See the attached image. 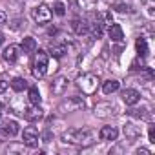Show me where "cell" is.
Returning a JSON list of instances; mask_svg holds the SVG:
<instances>
[{
	"mask_svg": "<svg viewBox=\"0 0 155 155\" xmlns=\"http://www.w3.org/2000/svg\"><path fill=\"white\" fill-rule=\"evenodd\" d=\"M20 57V48L15 46V44H9L6 49H4V60L9 62V64H15Z\"/></svg>",
	"mask_w": 155,
	"mask_h": 155,
	"instance_id": "10",
	"label": "cell"
},
{
	"mask_svg": "<svg viewBox=\"0 0 155 155\" xmlns=\"http://www.w3.org/2000/svg\"><path fill=\"white\" fill-rule=\"evenodd\" d=\"M2 128H4V131L8 133V137H15V135L18 133V130H20L17 120H8V122L2 126Z\"/></svg>",
	"mask_w": 155,
	"mask_h": 155,
	"instance_id": "17",
	"label": "cell"
},
{
	"mask_svg": "<svg viewBox=\"0 0 155 155\" xmlns=\"http://www.w3.org/2000/svg\"><path fill=\"white\" fill-rule=\"evenodd\" d=\"M38 139H40V135H38V130H37L35 126L24 128V131H22V140H24V144H26L28 148H37V146H38Z\"/></svg>",
	"mask_w": 155,
	"mask_h": 155,
	"instance_id": "6",
	"label": "cell"
},
{
	"mask_svg": "<svg viewBox=\"0 0 155 155\" xmlns=\"http://www.w3.org/2000/svg\"><path fill=\"white\" fill-rule=\"evenodd\" d=\"M31 17H33V20L37 24H48L51 20L53 13H51V9L46 4H40V6H37V8L31 9Z\"/></svg>",
	"mask_w": 155,
	"mask_h": 155,
	"instance_id": "5",
	"label": "cell"
},
{
	"mask_svg": "<svg viewBox=\"0 0 155 155\" xmlns=\"http://www.w3.org/2000/svg\"><path fill=\"white\" fill-rule=\"evenodd\" d=\"M48 68H49V57L44 49H38L35 51V57H33V66H31V73L35 79H44L46 73H48Z\"/></svg>",
	"mask_w": 155,
	"mask_h": 155,
	"instance_id": "2",
	"label": "cell"
},
{
	"mask_svg": "<svg viewBox=\"0 0 155 155\" xmlns=\"http://www.w3.org/2000/svg\"><path fill=\"white\" fill-rule=\"evenodd\" d=\"M146 111H148V110H146V108H140V110H139V108H135V110H130V111H128V113H130V115H131V117H139V119H144V117H146V115H148V113H146Z\"/></svg>",
	"mask_w": 155,
	"mask_h": 155,
	"instance_id": "24",
	"label": "cell"
},
{
	"mask_svg": "<svg viewBox=\"0 0 155 155\" xmlns=\"http://www.w3.org/2000/svg\"><path fill=\"white\" fill-rule=\"evenodd\" d=\"M122 131H124V137H126V139H130V140H137V139L142 135V130H140L139 126H135L133 122H128V124H124Z\"/></svg>",
	"mask_w": 155,
	"mask_h": 155,
	"instance_id": "11",
	"label": "cell"
},
{
	"mask_svg": "<svg viewBox=\"0 0 155 155\" xmlns=\"http://www.w3.org/2000/svg\"><path fill=\"white\" fill-rule=\"evenodd\" d=\"M42 117H44V110H42L38 104H33V106H29V108L24 111V119L29 120V122H35V120H38V119H42Z\"/></svg>",
	"mask_w": 155,
	"mask_h": 155,
	"instance_id": "9",
	"label": "cell"
},
{
	"mask_svg": "<svg viewBox=\"0 0 155 155\" xmlns=\"http://www.w3.org/2000/svg\"><path fill=\"white\" fill-rule=\"evenodd\" d=\"M53 9H55V15H58V17H64L66 15V6L62 2H55Z\"/></svg>",
	"mask_w": 155,
	"mask_h": 155,
	"instance_id": "26",
	"label": "cell"
},
{
	"mask_svg": "<svg viewBox=\"0 0 155 155\" xmlns=\"http://www.w3.org/2000/svg\"><path fill=\"white\" fill-rule=\"evenodd\" d=\"M11 88H13L15 91H24V90L28 88V82H26V79H20V77H17V79L11 81Z\"/></svg>",
	"mask_w": 155,
	"mask_h": 155,
	"instance_id": "20",
	"label": "cell"
},
{
	"mask_svg": "<svg viewBox=\"0 0 155 155\" xmlns=\"http://www.w3.org/2000/svg\"><path fill=\"white\" fill-rule=\"evenodd\" d=\"M122 101L128 104V106H135L139 101H140V93L137 91V90H124L122 91Z\"/></svg>",
	"mask_w": 155,
	"mask_h": 155,
	"instance_id": "13",
	"label": "cell"
},
{
	"mask_svg": "<svg viewBox=\"0 0 155 155\" xmlns=\"http://www.w3.org/2000/svg\"><path fill=\"white\" fill-rule=\"evenodd\" d=\"M26 55H29V53H35L37 51V40L33 38V37H26L24 40H22V48H20Z\"/></svg>",
	"mask_w": 155,
	"mask_h": 155,
	"instance_id": "15",
	"label": "cell"
},
{
	"mask_svg": "<svg viewBox=\"0 0 155 155\" xmlns=\"http://www.w3.org/2000/svg\"><path fill=\"white\" fill-rule=\"evenodd\" d=\"M99 84H101V79L93 73H86V75L79 77V81H77V88H79L84 95H93L97 91Z\"/></svg>",
	"mask_w": 155,
	"mask_h": 155,
	"instance_id": "3",
	"label": "cell"
},
{
	"mask_svg": "<svg viewBox=\"0 0 155 155\" xmlns=\"http://www.w3.org/2000/svg\"><path fill=\"white\" fill-rule=\"evenodd\" d=\"M8 86H9V84H8L6 81H0V95H2V93L8 90Z\"/></svg>",
	"mask_w": 155,
	"mask_h": 155,
	"instance_id": "29",
	"label": "cell"
},
{
	"mask_svg": "<svg viewBox=\"0 0 155 155\" xmlns=\"http://www.w3.org/2000/svg\"><path fill=\"white\" fill-rule=\"evenodd\" d=\"M71 29H73L77 35H84V33H88V24H86L84 20L75 18V20L71 22Z\"/></svg>",
	"mask_w": 155,
	"mask_h": 155,
	"instance_id": "16",
	"label": "cell"
},
{
	"mask_svg": "<svg viewBox=\"0 0 155 155\" xmlns=\"http://www.w3.org/2000/svg\"><path fill=\"white\" fill-rule=\"evenodd\" d=\"M26 151V144H11L9 148H6V153H24Z\"/></svg>",
	"mask_w": 155,
	"mask_h": 155,
	"instance_id": "23",
	"label": "cell"
},
{
	"mask_svg": "<svg viewBox=\"0 0 155 155\" xmlns=\"http://www.w3.org/2000/svg\"><path fill=\"white\" fill-rule=\"evenodd\" d=\"M91 35L97 37V38L102 35V24H101V22H95V24L91 26Z\"/></svg>",
	"mask_w": 155,
	"mask_h": 155,
	"instance_id": "27",
	"label": "cell"
},
{
	"mask_svg": "<svg viewBox=\"0 0 155 155\" xmlns=\"http://www.w3.org/2000/svg\"><path fill=\"white\" fill-rule=\"evenodd\" d=\"M148 133H150V142L155 144V126H150V131Z\"/></svg>",
	"mask_w": 155,
	"mask_h": 155,
	"instance_id": "28",
	"label": "cell"
},
{
	"mask_svg": "<svg viewBox=\"0 0 155 155\" xmlns=\"http://www.w3.org/2000/svg\"><path fill=\"white\" fill-rule=\"evenodd\" d=\"M86 108V102L81 99V97H68L64 99L58 106H57V111L66 115V113H73V111H81Z\"/></svg>",
	"mask_w": 155,
	"mask_h": 155,
	"instance_id": "4",
	"label": "cell"
},
{
	"mask_svg": "<svg viewBox=\"0 0 155 155\" xmlns=\"http://www.w3.org/2000/svg\"><path fill=\"white\" fill-rule=\"evenodd\" d=\"M140 153H142V155H151V151L146 150V148H139V150H137V155H140Z\"/></svg>",
	"mask_w": 155,
	"mask_h": 155,
	"instance_id": "31",
	"label": "cell"
},
{
	"mask_svg": "<svg viewBox=\"0 0 155 155\" xmlns=\"http://www.w3.org/2000/svg\"><path fill=\"white\" fill-rule=\"evenodd\" d=\"M6 20H8L6 11H0V26H4V24H6Z\"/></svg>",
	"mask_w": 155,
	"mask_h": 155,
	"instance_id": "30",
	"label": "cell"
},
{
	"mask_svg": "<svg viewBox=\"0 0 155 155\" xmlns=\"http://www.w3.org/2000/svg\"><path fill=\"white\" fill-rule=\"evenodd\" d=\"M119 86H120L119 81H113V79H111V81H106V82L102 84V91H104L106 95H111V93H115V91L119 90Z\"/></svg>",
	"mask_w": 155,
	"mask_h": 155,
	"instance_id": "18",
	"label": "cell"
},
{
	"mask_svg": "<svg viewBox=\"0 0 155 155\" xmlns=\"http://www.w3.org/2000/svg\"><path fill=\"white\" fill-rule=\"evenodd\" d=\"M93 113H95V117H99V119H108V117H111V115L115 113V106H113L111 102H97Z\"/></svg>",
	"mask_w": 155,
	"mask_h": 155,
	"instance_id": "7",
	"label": "cell"
},
{
	"mask_svg": "<svg viewBox=\"0 0 155 155\" xmlns=\"http://www.w3.org/2000/svg\"><path fill=\"white\" fill-rule=\"evenodd\" d=\"M51 55L55 57V58H60V57H64L66 55V51H68V48L64 46V44H60V46H51Z\"/></svg>",
	"mask_w": 155,
	"mask_h": 155,
	"instance_id": "22",
	"label": "cell"
},
{
	"mask_svg": "<svg viewBox=\"0 0 155 155\" xmlns=\"http://www.w3.org/2000/svg\"><path fill=\"white\" fill-rule=\"evenodd\" d=\"M2 111H4V104L0 102V117H2Z\"/></svg>",
	"mask_w": 155,
	"mask_h": 155,
	"instance_id": "32",
	"label": "cell"
},
{
	"mask_svg": "<svg viewBox=\"0 0 155 155\" xmlns=\"http://www.w3.org/2000/svg\"><path fill=\"white\" fill-rule=\"evenodd\" d=\"M135 48H137V53H139V57H146L148 55V42H146V38H137V42H135Z\"/></svg>",
	"mask_w": 155,
	"mask_h": 155,
	"instance_id": "19",
	"label": "cell"
},
{
	"mask_svg": "<svg viewBox=\"0 0 155 155\" xmlns=\"http://www.w3.org/2000/svg\"><path fill=\"white\" fill-rule=\"evenodd\" d=\"M117 137H119V130L115 126H104L99 131V139L101 140H117Z\"/></svg>",
	"mask_w": 155,
	"mask_h": 155,
	"instance_id": "12",
	"label": "cell"
},
{
	"mask_svg": "<svg viewBox=\"0 0 155 155\" xmlns=\"http://www.w3.org/2000/svg\"><path fill=\"white\" fill-rule=\"evenodd\" d=\"M111 8H113L115 11H119V13H128V11H130V6H128V4H122V2H115Z\"/></svg>",
	"mask_w": 155,
	"mask_h": 155,
	"instance_id": "25",
	"label": "cell"
},
{
	"mask_svg": "<svg viewBox=\"0 0 155 155\" xmlns=\"http://www.w3.org/2000/svg\"><path fill=\"white\" fill-rule=\"evenodd\" d=\"M62 140L66 144H75V146H90L95 142V133L88 128H79V130H68L62 135Z\"/></svg>",
	"mask_w": 155,
	"mask_h": 155,
	"instance_id": "1",
	"label": "cell"
},
{
	"mask_svg": "<svg viewBox=\"0 0 155 155\" xmlns=\"http://www.w3.org/2000/svg\"><path fill=\"white\" fill-rule=\"evenodd\" d=\"M28 99H29V102L31 104H40V91L37 90V88H29V91H28Z\"/></svg>",
	"mask_w": 155,
	"mask_h": 155,
	"instance_id": "21",
	"label": "cell"
},
{
	"mask_svg": "<svg viewBox=\"0 0 155 155\" xmlns=\"http://www.w3.org/2000/svg\"><path fill=\"white\" fill-rule=\"evenodd\" d=\"M68 77H57V79H53V82H51V86H49V90H51V93L53 95H64L66 93V90H68Z\"/></svg>",
	"mask_w": 155,
	"mask_h": 155,
	"instance_id": "8",
	"label": "cell"
},
{
	"mask_svg": "<svg viewBox=\"0 0 155 155\" xmlns=\"http://www.w3.org/2000/svg\"><path fill=\"white\" fill-rule=\"evenodd\" d=\"M108 35H110V38H111L113 42H122V38H124V31H122L120 24H113V22L110 24Z\"/></svg>",
	"mask_w": 155,
	"mask_h": 155,
	"instance_id": "14",
	"label": "cell"
},
{
	"mask_svg": "<svg viewBox=\"0 0 155 155\" xmlns=\"http://www.w3.org/2000/svg\"><path fill=\"white\" fill-rule=\"evenodd\" d=\"M2 42H4V35L0 33V46H2Z\"/></svg>",
	"mask_w": 155,
	"mask_h": 155,
	"instance_id": "33",
	"label": "cell"
}]
</instances>
